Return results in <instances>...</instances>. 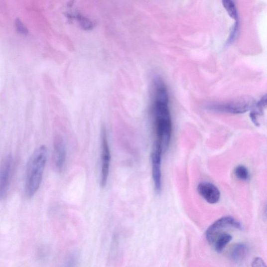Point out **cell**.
<instances>
[{"mask_svg": "<svg viewBox=\"0 0 267 267\" xmlns=\"http://www.w3.org/2000/svg\"><path fill=\"white\" fill-rule=\"evenodd\" d=\"M153 111L157 140L163 152L168 149L171 139L172 125L169 107L168 89L159 77H155L153 83Z\"/></svg>", "mask_w": 267, "mask_h": 267, "instance_id": "1", "label": "cell"}, {"mask_svg": "<svg viewBox=\"0 0 267 267\" xmlns=\"http://www.w3.org/2000/svg\"><path fill=\"white\" fill-rule=\"evenodd\" d=\"M47 159V148L46 146L41 145L33 151L28 161L25 192L28 197L34 196L40 187Z\"/></svg>", "mask_w": 267, "mask_h": 267, "instance_id": "2", "label": "cell"}, {"mask_svg": "<svg viewBox=\"0 0 267 267\" xmlns=\"http://www.w3.org/2000/svg\"><path fill=\"white\" fill-rule=\"evenodd\" d=\"M230 228L242 229V226L239 221L231 216L219 219L208 228L206 232L207 241L210 244L214 245L217 238Z\"/></svg>", "mask_w": 267, "mask_h": 267, "instance_id": "3", "label": "cell"}, {"mask_svg": "<svg viewBox=\"0 0 267 267\" xmlns=\"http://www.w3.org/2000/svg\"><path fill=\"white\" fill-rule=\"evenodd\" d=\"M253 105V100L245 99L226 103L211 105L207 108L215 112L239 115L247 112Z\"/></svg>", "mask_w": 267, "mask_h": 267, "instance_id": "4", "label": "cell"}, {"mask_svg": "<svg viewBox=\"0 0 267 267\" xmlns=\"http://www.w3.org/2000/svg\"><path fill=\"white\" fill-rule=\"evenodd\" d=\"M163 152L160 144L155 141L151 153L152 174L155 190L158 194L162 190L161 162Z\"/></svg>", "mask_w": 267, "mask_h": 267, "instance_id": "5", "label": "cell"}, {"mask_svg": "<svg viewBox=\"0 0 267 267\" xmlns=\"http://www.w3.org/2000/svg\"><path fill=\"white\" fill-rule=\"evenodd\" d=\"M13 159L12 155H7L0 164V200L4 199L8 193L12 179Z\"/></svg>", "mask_w": 267, "mask_h": 267, "instance_id": "6", "label": "cell"}, {"mask_svg": "<svg viewBox=\"0 0 267 267\" xmlns=\"http://www.w3.org/2000/svg\"><path fill=\"white\" fill-rule=\"evenodd\" d=\"M111 154L107 137V130L103 127L102 131V171L100 185L105 187L109 175Z\"/></svg>", "mask_w": 267, "mask_h": 267, "instance_id": "7", "label": "cell"}, {"mask_svg": "<svg viewBox=\"0 0 267 267\" xmlns=\"http://www.w3.org/2000/svg\"><path fill=\"white\" fill-rule=\"evenodd\" d=\"M197 192L200 196L210 204H217L220 199L221 193L218 188L210 182L200 183L197 186Z\"/></svg>", "mask_w": 267, "mask_h": 267, "instance_id": "8", "label": "cell"}, {"mask_svg": "<svg viewBox=\"0 0 267 267\" xmlns=\"http://www.w3.org/2000/svg\"><path fill=\"white\" fill-rule=\"evenodd\" d=\"M54 162L55 168L61 172L66 161V148L63 139L60 136L55 137L53 143Z\"/></svg>", "mask_w": 267, "mask_h": 267, "instance_id": "9", "label": "cell"}, {"mask_svg": "<svg viewBox=\"0 0 267 267\" xmlns=\"http://www.w3.org/2000/svg\"><path fill=\"white\" fill-rule=\"evenodd\" d=\"M248 248L246 244L237 243L231 248L230 251V258L236 263H241L248 254Z\"/></svg>", "mask_w": 267, "mask_h": 267, "instance_id": "10", "label": "cell"}, {"mask_svg": "<svg viewBox=\"0 0 267 267\" xmlns=\"http://www.w3.org/2000/svg\"><path fill=\"white\" fill-rule=\"evenodd\" d=\"M266 105L267 97L265 95L260 100V102L256 105L255 110H253L250 114V118L256 126H260L259 117L263 115L264 111L266 108Z\"/></svg>", "mask_w": 267, "mask_h": 267, "instance_id": "11", "label": "cell"}, {"mask_svg": "<svg viewBox=\"0 0 267 267\" xmlns=\"http://www.w3.org/2000/svg\"><path fill=\"white\" fill-rule=\"evenodd\" d=\"M232 236L227 233H222L215 241L214 246L216 252L220 253L227 247V245L231 241Z\"/></svg>", "mask_w": 267, "mask_h": 267, "instance_id": "12", "label": "cell"}, {"mask_svg": "<svg viewBox=\"0 0 267 267\" xmlns=\"http://www.w3.org/2000/svg\"><path fill=\"white\" fill-rule=\"evenodd\" d=\"M222 4L230 17L235 21L239 20L238 11L235 2L232 0H224Z\"/></svg>", "mask_w": 267, "mask_h": 267, "instance_id": "13", "label": "cell"}, {"mask_svg": "<svg viewBox=\"0 0 267 267\" xmlns=\"http://www.w3.org/2000/svg\"><path fill=\"white\" fill-rule=\"evenodd\" d=\"M79 255L74 251L67 255L63 267H79Z\"/></svg>", "mask_w": 267, "mask_h": 267, "instance_id": "14", "label": "cell"}, {"mask_svg": "<svg viewBox=\"0 0 267 267\" xmlns=\"http://www.w3.org/2000/svg\"><path fill=\"white\" fill-rule=\"evenodd\" d=\"M235 174L237 179L244 181H247L250 179V172L247 167L244 165H238L235 170Z\"/></svg>", "mask_w": 267, "mask_h": 267, "instance_id": "15", "label": "cell"}, {"mask_svg": "<svg viewBox=\"0 0 267 267\" xmlns=\"http://www.w3.org/2000/svg\"><path fill=\"white\" fill-rule=\"evenodd\" d=\"M240 29V24L239 21H236L235 25H233V27L230 32V36L227 40V44H230L234 41L236 40L237 37L238 35L239 31Z\"/></svg>", "mask_w": 267, "mask_h": 267, "instance_id": "16", "label": "cell"}, {"mask_svg": "<svg viewBox=\"0 0 267 267\" xmlns=\"http://www.w3.org/2000/svg\"><path fill=\"white\" fill-rule=\"evenodd\" d=\"M15 27L17 31L22 35H27L28 33V30L23 22L19 18H16L15 21Z\"/></svg>", "mask_w": 267, "mask_h": 267, "instance_id": "17", "label": "cell"}, {"mask_svg": "<svg viewBox=\"0 0 267 267\" xmlns=\"http://www.w3.org/2000/svg\"><path fill=\"white\" fill-rule=\"evenodd\" d=\"M252 267H267V266L263 259L258 257L253 260Z\"/></svg>", "mask_w": 267, "mask_h": 267, "instance_id": "18", "label": "cell"}]
</instances>
